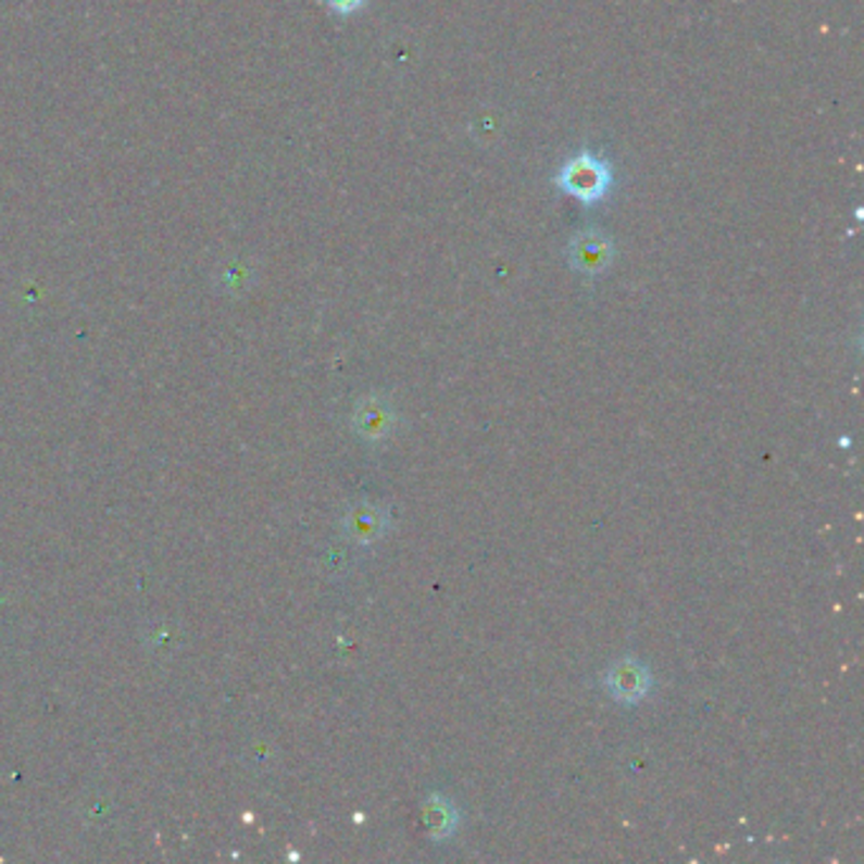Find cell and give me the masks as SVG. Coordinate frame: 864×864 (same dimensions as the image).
I'll use <instances>...</instances> for the list:
<instances>
[{"label": "cell", "instance_id": "cell-4", "mask_svg": "<svg viewBox=\"0 0 864 864\" xmlns=\"http://www.w3.org/2000/svg\"><path fill=\"white\" fill-rule=\"evenodd\" d=\"M342 535L355 546H373L378 542L391 527V515H388L386 508L373 502H355L350 504L346 515L340 519Z\"/></svg>", "mask_w": 864, "mask_h": 864}, {"label": "cell", "instance_id": "cell-1", "mask_svg": "<svg viewBox=\"0 0 864 864\" xmlns=\"http://www.w3.org/2000/svg\"><path fill=\"white\" fill-rule=\"evenodd\" d=\"M558 186L565 193L576 198L580 203H596L609 193L611 188V171L609 165L599 160L591 152H580V155L571 158L568 163L558 173Z\"/></svg>", "mask_w": 864, "mask_h": 864}, {"label": "cell", "instance_id": "cell-3", "mask_svg": "<svg viewBox=\"0 0 864 864\" xmlns=\"http://www.w3.org/2000/svg\"><path fill=\"white\" fill-rule=\"evenodd\" d=\"M603 690L618 705H639L652 692V675H649V667L644 662L634 660V656H624V660L614 662L606 669V675H603Z\"/></svg>", "mask_w": 864, "mask_h": 864}, {"label": "cell", "instance_id": "cell-6", "mask_svg": "<svg viewBox=\"0 0 864 864\" xmlns=\"http://www.w3.org/2000/svg\"><path fill=\"white\" fill-rule=\"evenodd\" d=\"M424 822L434 839H447L459 827V814L449 799H443L441 793H434V797L426 799Z\"/></svg>", "mask_w": 864, "mask_h": 864}, {"label": "cell", "instance_id": "cell-7", "mask_svg": "<svg viewBox=\"0 0 864 864\" xmlns=\"http://www.w3.org/2000/svg\"><path fill=\"white\" fill-rule=\"evenodd\" d=\"M363 3H365V0H325V5L330 8L333 13H338V15L355 13Z\"/></svg>", "mask_w": 864, "mask_h": 864}, {"label": "cell", "instance_id": "cell-2", "mask_svg": "<svg viewBox=\"0 0 864 864\" xmlns=\"http://www.w3.org/2000/svg\"><path fill=\"white\" fill-rule=\"evenodd\" d=\"M399 422L401 418L396 414L393 403L380 393H368L363 399H358L353 406V416H350L355 436H361V441L373 443V447L391 439L393 431L399 429Z\"/></svg>", "mask_w": 864, "mask_h": 864}, {"label": "cell", "instance_id": "cell-5", "mask_svg": "<svg viewBox=\"0 0 864 864\" xmlns=\"http://www.w3.org/2000/svg\"><path fill=\"white\" fill-rule=\"evenodd\" d=\"M611 259H614V243L609 241V236L599 231H584L573 236L568 243V262L576 272L596 277V274L606 272Z\"/></svg>", "mask_w": 864, "mask_h": 864}]
</instances>
